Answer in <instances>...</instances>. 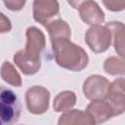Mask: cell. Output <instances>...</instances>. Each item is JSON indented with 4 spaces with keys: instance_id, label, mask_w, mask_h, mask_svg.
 Instances as JSON below:
<instances>
[{
    "instance_id": "cell-3",
    "label": "cell",
    "mask_w": 125,
    "mask_h": 125,
    "mask_svg": "<svg viewBox=\"0 0 125 125\" xmlns=\"http://www.w3.org/2000/svg\"><path fill=\"white\" fill-rule=\"evenodd\" d=\"M21 105L18 96L9 88L0 86V125H11L19 121Z\"/></svg>"
},
{
    "instance_id": "cell-4",
    "label": "cell",
    "mask_w": 125,
    "mask_h": 125,
    "mask_svg": "<svg viewBox=\"0 0 125 125\" xmlns=\"http://www.w3.org/2000/svg\"><path fill=\"white\" fill-rule=\"evenodd\" d=\"M112 41V34L106 25H92L85 33V42L96 54L105 52Z\"/></svg>"
},
{
    "instance_id": "cell-6",
    "label": "cell",
    "mask_w": 125,
    "mask_h": 125,
    "mask_svg": "<svg viewBox=\"0 0 125 125\" xmlns=\"http://www.w3.org/2000/svg\"><path fill=\"white\" fill-rule=\"evenodd\" d=\"M109 88V81L99 74L89 76L83 84L84 96L90 100H105Z\"/></svg>"
},
{
    "instance_id": "cell-9",
    "label": "cell",
    "mask_w": 125,
    "mask_h": 125,
    "mask_svg": "<svg viewBox=\"0 0 125 125\" xmlns=\"http://www.w3.org/2000/svg\"><path fill=\"white\" fill-rule=\"evenodd\" d=\"M79 16L81 20L89 24H101L104 21V13L99 6V4L93 0L86 1L79 8Z\"/></svg>"
},
{
    "instance_id": "cell-2",
    "label": "cell",
    "mask_w": 125,
    "mask_h": 125,
    "mask_svg": "<svg viewBox=\"0 0 125 125\" xmlns=\"http://www.w3.org/2000/svg\"><path fill=\"white\" fill-rule=\"evenodd\" d=\"M69 39L58 38L51 40L55 61L62 68L81 71L88 65V54L82 47L72 43Z\"/></svg>"
},
{
    "instance_id": "cell-17",
    "label": "cell",
    "mask_w": 125,
    "mask_h": 125,
    "mask_svg": "<svg viewBox=\"0 0 125 125\" xmlns=\"http://www.w3.org/2000/svg\"><path fill=\"white\" fill-rule=\"evenodd\" d=\"M104 7L111 12H120L125 8V0H103Z\"/></svg>"
},
{
    "instance_id": "cell-20",
    "label": "cell",
    "mask_w": 125,
    "mask_h": 125,
    "mask_svg": "<svg viewBox=\"0 0 125 125\" xmlns=\"http://www.w3.org/2000/svg\"><path fill=\"white\" fill-rule=\"evenodd\" d=\"M86 1H89V0H67L68 4L75 10H78V8L83 4L85 3Z\"/></svg>"
},
{
    "instance_id": "cell-7",
    "label": "cell",
    "mask_w": 125,
    "mask_h": 125,
    "mask_svg": "<svg viewBox=\"0 0 125 125\" xmlns=\"http://www.w3.org/2000/svg\"><path fill=\"white\" fill-rule=\"evenodd\" d=\"M60 4L57 0H34L32 14L35 21L46 26L55 17L59 16Z\"/></svg>"
},
{
    "instance_id": "cell-15",
    "label": "cell",
    "mask_w": 125,
    "mask_h": 125,
    "mask_svg": "<svg viewBox=\"0 0 125 125\" xmlns=\"http://www.w3.org/2000/svg\"><path fill=\"white\" fill-rule=\"evenodd\" d=\"M0 75L6 83L12 86L21 87L22 85V81H21V77L20 73L17 71L14 65L8 61H5L3 62L1 66V70H0Z\"/></svg>"
},
{
    "instance_id": "cell-1",
    "label": "cell",
    "mask_w": 125,
    "mask_h": 125,
    "mask_svg": "<svg viewBox=\"0 0 125 125\" xmlns=\"http://www.w3.org/2000/svg\"><path fill=\"white\" fill-rule=\"evenodd\" d=\"M26 44L24 50L18 51L14 56V62L25 75L37 73L41 67V52L46 46L44 33L36 26L26 29Z\"/></svg>"
},
{
    "instance_id": "cell-12",
    "label": "cell",
    "mask_w": 125,
    "mask_h": 125,
    "mask_svg": "<svg viewBox=\"0 0 125 125\" xmlns=\"http://www.w3.org/2000/svg\"><path fill=\"white\" fill-rule=\"evenodd\" d=\"M49 32L50 39H58V38H70L71 29L68 23L62 19L52 20L45 26Z\"/></svg>"
},
{
    "instance_id": "cell-10",
    "label": "cell",
    "mask_w": 125,
    "mask_h": 125,
    "mask_svg": "<svg viewBox=\"0 0 125 125\" xmlns=\"http://www.w3.org/2000/svg\"><path fill=\"white\" fill-rule=\"evenodd\" d=\"M86 112L92 117L95 124L104 123L110 119L113 114V109L106 100H95L86 107Z\"/></svg>"
},
{
    "instance_id": "cell-8",
    "label": "cell",
    "mask_w": 125,
    "mask_h": 125,
    "mask_svg": "<svg viewBox=\"0 0 125 125\" xmlns=\"http://www.w3.org/2000/svg\"><path fill=\"white\" fill-rule=\"evenodd\" d=\"M125 92H124V78L120 77L109 83L106 101L113 109L114 116L120 115L125 110Z\"/></svg>"
},
{
    "instance_id": "cell-16",
    "label": "cell",
    "mask_w": 125,
    "mask_h": 125,
    "mask_svg": "<svg viewBox=\"0 0 125 125\" xmlns=\"http://www.w3.org/2000/svg\"><path fill=\"white\" fill-rule=\"evenodd\" d=\"M104 69L110 75H123L124 74V61L123 58L109 57L104 61Z\"/></svg>"
},
{
    "instance_id": "cell-11",
    "label": "cell",
    "mask_w": 125,
    "mask_h": 125,
    "mask_svg": "<svg viewBox=\"0 0 125 125\" xmlns=\"http://www.w3.org/2000/svg\"><path fill=\"white\" fill-rule=\"evenodd\" d=\"M60 125H71V124H88L93 125L95 124L92 117L86 112L78 109H69L63 112L58 121Z\"/></svg>"
},
{
    "instance_id": "cell-18",
    "label": "cell",
    "mask_w": 125,
    "mask_h": 125,
    "mask_svg": "<svg viewBox=\"0 0 125 125\" xmlns=\"http://www.w3.org/2000/svg\"><path fill=\"white\" fill-rule=\"evenodd\" d=\"M3 1L6 8L14 12L21 11L26 3V0H3Z\"/></svg>"
},
{
    "instance_id": "cell-14",
    "label": "cell",
    "mask_w": 125,
    "mask_h": 125,
    "mask_svg": "<svg viewBox=\"0 0 125 125\" xmlns=\"http://www.w3.org/2000/svg\"><path fill=\"white\" fill-rule=\"evenodd\" d=\"M76 104V95L72 91H62L54 99V109L57 112H65Z\"/></svg>"
},
{
    "instance_id": "cell-5",
    "label": "cell",
    "mask_w": 125,
    "mask_h": 125,
    "mask_svg": "<svg viewBox=\"0 0 125 125\" xmlns=\"http://www.w3.org/2000/svg\"><path fill=\"white\" fill-rule=\"evenodd\" d=\"M50 92L47 88L35 85L25 92L27 110L32 114H43L49 109Z\"/></svg>"
},
{
    "instance_id": "cell-19",
    "label": "cell",
    "mask_w": 125,
    "mask_h": 125,
    "mask_svg": "<svg viewBox=\"0 0 125 125\" xmlns=\"http://www.w3.org/2000/svg\"><path fill=\"white\" fill-rule=\"evenodd\" d=\"M12 29V23L10 19L0 12V33L9 32Z\"/></svg>"
},
{
    "instance_id": "cell-13",
    "label": "cell",
    "mask_w": 125,
    "mask_h": 125,
    "mask_svg": "<svg viewBox=\"0 0 125 125\" xmlns=\"http://www.w3.org/2000/svg\"><path fill=\"white\" fill-rule=\"evenodd\" d=\"M105 25L110 29L113 37L115 52L120 58L124 57V24L120 21H109Z\"/></svg>"
}]
</instances>
